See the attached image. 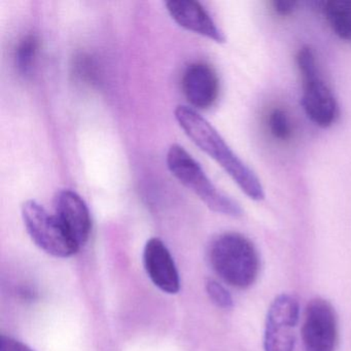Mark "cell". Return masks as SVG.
I'll list each match as a JSON object with an SVG mask.
<instances>
[{"label":"cell","mask_w":351,"mask_h":351,"mask_svg":"<svg viewBox=\"0 0 351 351\" xmlns=\"http://www.w3.org/2000/svg\"><path fill=\"white\" fill-rule=\"evenodd\" d=\"M174 116L189 138L205 154L213 158L241 189L254 201L265 198L264 189L258 176L232 151L225 139L194 108L178 106Z\"/></svg>","instance_id":"1"},{"label":"cell","mask_w":351,"mask_h":351,"mask_svg":"<svg viewBox=\"0 0 351 351\" xmlns=\"http://www.w3.org/2000/svg\"><path fill=\"white\" fill-rule=\"evenodd\" d=\"M209 260L215 272L232 287L247 289L258 278V252L241 234L229 232L219 236L211 244Z\"/></svg>","instance_id":"2"},{"label":"cell","mask_w":351,"mask_h":351,"mask_svg":"<svg viewBox=\"0 0 351 351\" xmlns=\"http://www.w3.org/2000/svg\"><path fill=\"white\" fill-rule=\"evenodd\" d=\"M166 162L172 176L194 193L210 210L228 217H241L240 205L211 182L198 162L184 147L172 145L168 149Z\"/></svg>","instance_id":"3"},{"label":"cell","mask_w":351,"mask_h":351,"mask_svg":"<svg viewBox=\"0 0 351 351\" xmlns=\"http://www.w3.org/2000/svg\"><path fill=\"white\" fill-rule=\"evenodd\" d=\"M22 217L32 241L51 256L69 258L80 247L65 231L58 217L51 215L43 205L28 200L22 206Z\"/></svg>","instance_id":"4"},{"label":"cell","mask_w":351,"mask_h":351,"mask_svg":"<svg viewBox=\"0 0 351 351\" xmlns=\"http://www.w3.org/2000/svg\"><path fill=\"white\" fill-rule=\"evenodd\" d=\"M299 313V302L293 295L282 293L275 298L267 314L265 351H293Z\"/></svg>","instance_id":"5"},{"label":"cell","mask_w":351,"mask_h":351,"mask_svg":"<svg viewBox=\"0 0 351 351\" xmlns=\"http://www.w3.org/2000/svg\"><path fill=\"white\" fill-rule=\"evenodd\" d=\"M305 351H335L338 342V320L330 302L315 298L308 303L302 326Z\"/></svg>","instance_id":"6"},{"label":"cell","mask_w":351,"mask_h":351,"mask_svg":"<svg viewBox=\"0 0 351 351\" xmlns=\"http://www.w3.org/2000/svg\"><path fill=\"white\" fill-rule=\"evenodd\" d=\"M55 215L65 231L81 248L89 239L92 229L91 215L85 201L71 190H63L55 197Z\"/></svg>","instance_id":"7"},{"label":"cell","mask_w":351,"mask_h":351,"mask_svg":"<svg viewBox=\"0 0 351 351\" xmlns=\"http://www.w3.org/2000/svg\"><path fill=\"white\" fill-rule=\"evenodd\" d=\"M143 265L158 289L171 295L178 293L180 280L178 268L167 246L159 238H151L145 244Z\"/></svg>","instance_id":"8"},{"label":"cell","mask_w":351,"mask_h":351,"mask_svg":"<svg viewBox=\"0 0 351 351\" xmlns=\"http://www.w3.org/2000/svg\"><path fill=\"white\" fill-rule=\"evenodd\" d=\"M182 86L189 104L198 110L210 108L219 97V77L215 69L204 62L192 63L186 67Z\"/></svg>","instance_id":"9"},{"label":"cell","mask_w":351,"mask_h":351,"mask_svg":"<svg viewBox=\"0 0 351 351\" xmlns=\"http://www.w3.org/2000/svg\"><path fill=\"white\" fill-rule=\"evenodd\" d=\"M166 8L170 17L184 29L210 38L219 44L226 42L225 34L198 1L170 0L166 3Z\"/></svg>","instance_id":"10"},{"label":"cell","mask_w":351,"mask_h":351,"mask_svg":"<svg viewBox=\"0 0 351 351\" xmlns=\"http://www.w3.org/2000/svg\"><path fill=\"white\" fill-rule=\"evenodd\" d=\"M302 104L308 118L322 128L330 127L338 114L336 98L319 77L304 82Z\"/></svg>","instance_id":"11"},{"label":"cell","mask_w":351,"mask_h":351,"mask_svg":"<svg viewBox=\"0 0 351 351\" xmlns=\"http://www.w3.org/2000/svg\"><path fill=\"white\" fill-rule=\"evenodd\" d=\"M324 11L332 32L342 40H351V0H330Z\"/></svg>","instance_id":"12"},{"label":"cell","mask_w":351,"mask_h":351,"mask_svg":"<svg viewBox=\"0 0 351 351\" xmlns=\"http://www.w3.org/2000/svg\"><path fill=\"white\" fill-rule=\"evenodd\" d=\"M40 50V40L34 34L24 36L15 50V65L22 77H29L34 71Z\"/></svg>","instance_id":"13"},{"label":"cell","mask_w":351,"mask_h":351,"mask_svg":"<svg viewBox=\"0 0 351 351\" xmlns=\"http://www.w3.org/2000/svg\"><path fill=\"white\" fill-rule=\"evenodd\" d=\"M269 130L274 138L278 141H289L293 135V125L289 114L282 108H274L269 114Z\"/></svg>","instance_id":"14"},{"label":"cell","mask_w":351,"mask_h":351,"mask_svg":"<svg viewBox=\"0 0 351 351\" xmlns=\"http://www.w3.org/2000/svg\"><path fill=\"white\" fill-rule=\"evenodd\" d=\"M297 63L304 82L310 81V80L319 77L315 55L309 47H304L299 51L297 56Z\"/></svg>","instance_id":"15"},{"label":"cell","mask_w":351,"mask_h":351,"mask_svg":"<svg viewBox=\"0 0 351 351\" xmlns=\"http://www.w3.org/2000/svg\"><path fill=\"white\" fill-rule=\"evenodd\" d=\"M206 291L211 301L219 307L223 309H230L233 307V298L231 293L217 280L208 279L206 281Z\"/></svg>","instance_id":"16"},{"label":"cell","mask_w":351,"mask_h":351,"mask_svg":"<svg viewBox=\"0 0 351 351\" xmlns=\"http://www.w3.org/2000/svg\"><path fill=\"white\" fill-rule=\"evenodd\" d=\"M0 351H36L28 345L3 335L0 339Z\"/></svg>","instance_id":"17"},{"label":"cell","mask_w":351,"mask_h":351,"mask_svg":"<svg viewBox=\"0 0 351 351\" xmlns=\"http://www.w3.org/2000/svg\"><path fill=\"white\" fill-rule=\"evenodd\" d=\"M273 10L275 13L280 16L291 15L297 7L295 1H285V0H278V1H273Z\"/></svg>","instance_id":"18"}]
</instances>
